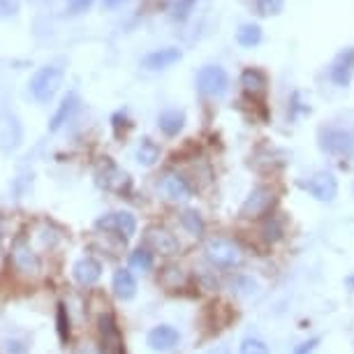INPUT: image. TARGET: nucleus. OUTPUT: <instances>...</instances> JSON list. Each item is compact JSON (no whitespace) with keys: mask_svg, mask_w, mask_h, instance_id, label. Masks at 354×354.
Masks as SVG:
<instances>
[{"mask_svg":"<svg viewBox=\"0 0 354 354\" xmlns=\"http://www.w3.org/2000/svg\"><path fill=\"white\" fill-rule=\"evenodd\" d=\"M77 104H79V100H77L75 93L65 95V97H63V102L58 104L56 113H53V118H51V123H49V130H51V132H58V130H61L63 125L72 118V113H75Z\"/></svg>","mask_w":354,"mask_h":354,"instance_id":"6ab92c4d","label":"nucleus"},{"mask_svg":"<svg viewBox=\"0 0 354 354\" xmlns=\"http://www.w3.org/2000/svg\"><path fill=\"white\" fill-rule=\"evenodd\" d=\"M181 225L192 234V236H202L204 234V220L197 211H192V209H185L181 213Z\"/></svg>","mask_w":354,"mask_h":354,"instance_id":"b1692460","label":"nucleus"},{"mask_svg":"<svg viewBox=\"0 0 354 354\" xmlns=\"http://www.w3.org/2000/svg\"><path fill=\"white\" fill-rule=\"evenodd\" d=\"M352 75H354V49L352 46H347V49H343L331 61L329 79L338 86V88H347L352 82Z\"/></svg>","mask_w":354,"mask_h":354,"instance_id":"9b49d317","label":"nucleus"},{"mask_svg":"<svg viewBox=\"0 0 354 354\" xmlns=\"http://www.w3.org/2000/svg\"><path fill=\"white\" fill-rule=\"evenodd\" d=\"M70 5V12L72 15H82V12H86L93 5V0H68Z\"/></svg>","mask_w":354,"mask_h":354,"instance_id":"72a5a7b5","label":"nucleus"},{"mask_svg":"<svg viewBox=\"0 0 354 354\" xmlns=\"http://www.w3.org/2000/svg\"><path fill=\"white\" fill-rule=\"evenodd\" d=\"M8 125H3V130H0V142H3V149H17L19 146V139H21V128L17 125L15 118H10V121H5Z\"/></svg>","mask_w":354,"mask_h":354,"instance_id":"5701e85b","label":"nucleus"},{"mask_svg":"<svg viewBox=\"0 0 354 354\" xmlns=\"http://www.w3.org/2000/svg\"><path fill=\"white\" fill-rule=\"evenodd\" d=\"M111 290L118 299H121V301H130V299L137 294V280L128 269H118L116 273H113Z\"/></svg>","mask_w":354,"mask_h":354,"instance_id":"dca6fc26","label":"nucleus"},{"mask_svg":"<svg viewBox=\"0 0 354 354\" xmlns=\"http://www.w3.org/2000/svg\"><path fill=\"white\" fill-rule=\"evenodd\" d=\"M130 266L137 271H151L153 269V252L149 248H137L130 255Z\"/></svg>","mask_w":354,"mask_h":354,"instance_id":"a878e982","label":"nucleus"},{"mask_svg":"<svg viewBox=\"0 0 354 354\" xmlns=\"http://www.w3.org/2000/svg\"><path fill=\"white\" fill-rule=\"evenodd\" d=\"M10 259H12V266H15L19 273H24V276H37L39 273V257L26 239H17V241L12 243Z\"/></svg>","mask_w":354,"mask_h":354,"instance_id":"0eeeda50","label":"nucleus"},{"mask_svg":"<svg viewBox=\"0 0 354 354\" xmlns=\"http://www.w3.org/2000/svg\"><path fill=\"white\" fill-rule=\"evenodd\" d=\"M206 259L218 266V269H234V266L241 264V248L236 243L230 241V239H223V236H216V239H209L206 243Z\"/></svg>","mask_w":354,"mask_h":354,"instance_id":"20e7f679","label":"nucleus"},{"mask_svg":"<svg viewBox=\"0 0 354 354\" xmlns=\"http://www.w3.org/2000/svg\"><path fill=\"white\" fill-rule=\"evenodd\" d=\"M283 8H285V0H257V12L262 17L280 15Z\"/></svg>","mask_w":354,"mask_h":354,"instance_id":"cd10ccee","label":"nucleus"},{"mask_svg":"<svg viewBox=\"0 0 354 354\" xmlns=\"http://www.w3.org/2000/svg\"><path fill=\"white\" fill-rule=\"evenodd\" d=\"M158 158H160V146L156 142H151V139H142V144H139V149H137L139 165L153 167L158 162Z\"/></svg>","mask_w":354,"mask_h":354,"instance_id":"4be33fe9","label":"nucleus"},{"mask_svg":"<svg viewBox=\"0 0 354 354\" xmlns=\"http://www.w3.org/2000/svg\"><path fill=\"white\" fill-rule=\"evenodd\" d=\"M197 91L202 93L204 97L211 100H220L230 93V75H227L225 68L220 65H204L202 70L197 72Z\"/></svg>","mask_w":354,"mask_h":354,"instance_id":"7ed1b4c3","label":"nucleus"},{"mask_svg":"<svg viewBox=\"0 0 354 354\" xmlns=\"http://www.w3.org/2000/svg\"><path fill=\"white\" fill-rule=\"evenodd\" d=\"M185 271L181 269V266H174V264H169V266H165L162 269V273H160V278H158V283L165 287V290H169V292H174V290H178V287H183L185 285Z\"/></svg>","mask_w":354,"mask_h":354,"instance_id":"aec40b11","label":"nucleus"},{"mask_svg":"<svg viewBox=\"0 0 354 354\" xmlns=\"http://www.w3.org/2000/svg\"><path fill=\"white\" fill-rule=\"evenodd\" d=\"M273 204H276V192H273L271 188H264V185H259V188H255L248 195V199L243 202L241 206V216L243 218H262L266 216L271 209H273Z\"/></svg>","mask_w":354,"mask_h":354,"instance_id":"6e6552de","label":"nucleus"},{"mask_svg":"<svg viewBox=\"0 0 354 354\" xmlns=\"http://www.w3.org/2000/svg\"><path fill=\"white\" fill-rule=\"evenodd\" d=\"M181 56H183L181 49H176V46H165V49H156V51L146 53L142 58V68H146L149 72H160V70L171 68L174 63H178Z\"/></svg>","mask_w":354,"mask_h":354,"instance_id":"f8f14e48","label":"nucleus"},{"mask_svg":"<svg viewBox=\"0 0 354 354\" xmlns=\"http://www.w3.org/2000/svg\"><path fill=\"white\" fill-rule=\"evenodd\" d=\"M75 354H100V350H97L95 345H91V343H82L75 350Z\"/></svg>","mask_w":354,"mask_h":354,"instance_id":"f704fd0d","label":"nucleus"},{"mask_svg":"<svg viewBox=\"0 0 354 354\" xmlns=\"http://www.w3.org/2000/svg\"><path fill=\"white\" fill-rule=\"evenodd\" d=\"M162 190L167 197L174 199V202H183V199H190V195H192L190 183L185 181L181 174H167L162 178Z\"/></svg>","mask_w":354,"mask_h":354,"instance_id":"2eb2a0df","label":"nucleus"},{"mask_svg":"<svg viewBox=\"0 0 354 354\" xmlns=\"http://www.w3.org/2000/svg\"><path fill=\"white\" fill-rule=\"evenodd\" d=\"M19 10V0H0V17H12Z\"/></svg>","mask_w":354,"mask_h":354,"instance_id":"473e14b6","label":"nucleus"},{"mask_svg":"<svg viewBox=\"0 0 354 354\" xmlns=\"http://www.w3.org/2000/svg\"><path fill=\"white\" fill-rule=\"evenodd\" d=\"M317 345H319V336L310 338V340H304L301 345L294 347V352H292V354H313V352H315V347H317Z\"/></svg>","mask_w":354,"mask_h":354,"instance_id":"2f4dec72","label":"nucleus"},{"mask_svg":"<svg viewBox=\"0 0 354 354\" xmlns=\"http://www.w3.org/2000/svg\"><path fill=\"white\" fill-rule=\"evenodd\" d=\"M28 352V345L21 343V340H5L3 343V354H26Z\"/></svg>","mask_w":354,"mask_h":354,"instance_id":"7c9ffc66","label":"nucleus"},{"mask_svg":"<svg viewBox=\"0 0 354 354\" xmlns=\"http://www.w3.org/2000/svg\"><path fill=\"white\" fill-rule=\"evenodd\" d=\"M241 86H243V91L248 93L252 100H255V97H264V93H266V75H264L262 70H257V68L243 70Z\"/></svg>","mask_w":354,"mask_h":354,"instance_id":"f3484780","label":"nucleus"},{"mask_svg":"<svg viewBox=\"0 0 354 354\" xmlns=\"http://www.w3.org/2000/svg\"><path fill=\"white\" fill-rule=\"evenodd\" d=\"M301 188L308 192L313 199H317V202H333L338 195V181L336 176H333L331 171H317L313 174L308 181L301 183Z\"/></svg>","mask_w":354,"mask_h":354,"instance_id":"423d86ee","label":"nucleus"},{"mask_svg":"<svg viewBox=\"0 0 354 354\" xmlns=\"http://www.w3.org/2000/svg\"><path fill=\"white\" fill-rule=\"evenodd\" d=\"M146 239V245L151 250L160 252V255H176L178 252V239L167 230V227H160V225H151L149 230L144 234Z\"/></svg>","mask_w":354,"mask_h":354,"instance_id":"9d476101","label":"nucleus"},{"mask_svg":"<svg viewBox=\"0 0 354 354\" xmlns=\"http://www.w3.org/2000/svg\"><path fill=\"white\" fill-rule=\"evenodd\" d=\"M95 227L102 232L118 234L123 239H132L137 232V218L130 211H111L95 220Z\"/></svg>","mask_w":354,"mask_h":354,"instance_id":"39448f33","label":"nucleus"},{"mask_svg":"<svg viewBox=\"0 0 354 354\" xmlns=\"http://www.w3.org/2000/svg\"><path fill=\"white\" fill-rule=\"evenodd\" d=\"M61 84H63V70L56 68V65H44V68H39L35 75H32L28 88H30V95L35 97L39 104H49L51 100L56 97Z\"/></svg>","mask_w":354,"mask_h":354,"instance_id":"f257e3e1","label":"nucleus"},{"mask_svg":"<svg viewBox=\"0 0 354 354\" xmlns=\"http://www.w3.org/2000/svg\"><path fill=\"white\" fill-rule=\"evenodd\" d=\"M72 276H75L79 285L91 287L97 283L100 276H102V264L93 257H82V259H77L75 266H72Z\"/></svg>","mask_w":354,"mask_h":354,"instance_id":"4468645a","label":"nucleus"},{"mask_svg":"<svg viewBox=\"0 0 354 354\" xmlns=\"http://www.w3.org/2000/svg\"><path fill=\"white\" fill-rule=\"evenodd\" d=\"M58 333H61V340L70 338V319H68V310H65L63 304L58 306Z\"/></svg>","mask_w":354,"mask_h":354,"instance_id":"c756f323","label":"nucleus"},{"mask_svg":"<svg viewBox=\"0 0 354 354\" xmlns=\"http://www.w3.org/2000/svg\"><path fill=\"white\" fill-rule=\"evenodd\" d=\"M236 42L245 46V49H252V46H257L262 42V28H259V24H241L236 30Z\"/></svg>","mask_w":354,"mask_h":354,"instance_id":"412c9836","label":"nucleus"},{"mask_svg":"<svg viewBox=\"0 0 354 354\" xmlns=\"http://www.w3.org/2000/svg\"><path fill=\"white\" fill-rule=\"evenodd\" d=\"M204 354H232V352L227 345H216V347H211V350H206Z\"/></svg>","mask_w":354,"mask_h":354,"instance_id":"e433bc0d","label":"nucleus"},{"mask_svg":"<svg viewBox=\"0 0 354 354\" xmlns=\"http://www.w3.org/2000/svg\"><path fill=\"white\" fill-rule=\"evenodd\" d=\"M285 234V227H283V220L276 218V216H269V220L262 225V236L266 239L269 243H276L283 239Z\"/></svg>","mask_w":354,"mask_h":354,"instance_id":"393cba45","label":"nucleus"},{"mask_svg":"<svg viewBox=\"0 0 354 354\" xmlns=\"http://www.w3.org/2000/svg\"><path fill=\"white\" fill-rule=\"evenodd\" d=\"M319 149L336 158H352L354 135L350 130L338 128V125H324V128L319 130Z\"/></svg>","mask_w":354,"mask_h":354,"instance_id":"f03ea898","label":"nucleus"},{"mask_svg":"<svg viewBox=\"0 0 354 354\" xmlns=\"http://www.w3.org/2000/svg\"><path fill=\"white\" fill-rule=\"evenodd\" d=\"M125 3H128V0H102V8L104 10H118V8H123Z\"/></svg>","mask_w":354,"mask_h":354,"instance_id":"c9c22d12","label":"nucleus"},{"mask_svg":"<svg viewBox=\"0 0 354 354\" xmlns=\"http://www.w3.org/2000/svg\"><path fill=\"white\" fill-rule=\"evenodd\" d=\"M158 125L167 137H176L185 125V111L183 109H165L160 113Z\"/></svg>","mask_w":354,"mask_h":354,"instance_id":"a211bd4d","label":"nucleus"},{"mask_svg":"<svg viewBox=\"0 0 354 354\" xmlns=\"http://www.w3.org/2000/svg\"><path fill=\"white\" fill-rule=\"evenodd\" d=\"M195 3H197V0H176V3H174V8H171V17L178 19V21L188 19L192 8H195Z\"/></svg>","mask_w":354,"mask_h":354,"instance_id":"c85d7f7f","label":"nucleus"},{"mask_svg":"<svg viewBox=\"0 0 354 354\" xmlns=\"http://www.w3.org/2000/svg\"><path fill=\"white\" fill-rule=\"evenodd\" d=\"M100 326V354H121V331L111 313H104L97 319Z\"/></svg>","mask_w":354,"mask_h":354,"instance_id":"1a4fd4ad","label":"nucleus"},{"mask_svg":"<svg viewBox=\"0 0 354 354\" xmlns=\"http://www.w3.org/2000/svg\"><path fill=\"white\" fill-rule=\"evenodd\" d=\"M239 354H271V352L269 345L262 338H245L241 347H239Z\"/></svg>","mask_w":354,"mask_h":354,"instance_id":"bb28decb","label":"nucleus"},{"mask_svg":"<svg viewBox=\"0 0 354 354\" xmlns=\"http://www.w3.org/2000/svg\"><path fill=\"white\" fill-rule=\"evenodd\" d=\"M178 340H181V333L174 329V326L158 324V326H153V329L149 331L146 343H149L151 350H156V352H169V350H174V347L178 345Z\"/></svg>","mask_w":354,"mask_h":354,"instance_id":"ddd939ff","label":"nucleus"}]
</instances>
